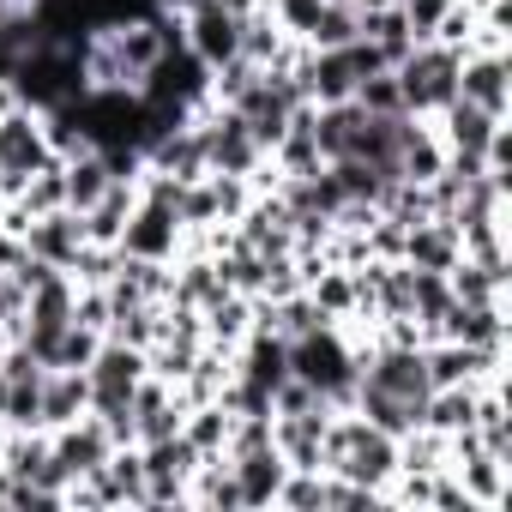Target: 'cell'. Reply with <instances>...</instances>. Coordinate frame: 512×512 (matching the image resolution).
<instances>
[{"label": "cell", "instance_id": "1", "mask_svg": "<svg viewBox=\"0 0 512 512\" xmlns=\"http://www.w3.org/2000/svg\"><path fill=\"white\" fill-rule=\"evenodd\" d=\"M290 374L308 380L332 410H350L362 362H356V350H350V338H344L338 326H314V332L290 338Z\"/></svg>", "mask_w": 512, "mask_h": 512}, {"label": "cell", "instance_id": "22", "mask_svg": "<svg viewBox=\"0 0 512 512\" xmlns=\"http://www.w3.org/2000/svg\"><path fill=\"white\" fill-rule=\"evenodd\" d=\"M19 109V91H13V79H0V121H7Z\"/></svg>", "mask_w": 512, "mask_h": 512}, {"label": "cell", "instance_id": "23", "mask_svg": "<svg viewBox=\"0 0 512 512\" xmlns=\"http://www.w3.org/2000/svg\"><path fill=\"white\" fill-rule=\"evenodd\" d=\"M13 338H19V332H13L7 320H0V356H7V344H13Z\"/></svg>", "mask_w": 512, "mask_h": 512}, {"label": "cell", "instance_id": "27", "mask_svg": "<svg viewBox=\"0 0 512 512\" xmlns=\"http://www.w3.org/2000/svg\"><path fill=\"white\" fill-rule=\"evenodd\" d=\"M19 7H31V0H19Z\"/></svg>", "mask_w": 512, "mask_h": 512}, {"label": "cell", "instance_id": "19", "mask_svg": "<svg viewBox=\"0 0 512 512\" xmlns=\"http://www.w3.org/2000/svg\"><path fill=\"white\" fill-rule=\"evenodd\" d=\"M320 7L326 0H272V19H278V31L284 37H296V43H308V31H314V19H320Z\"/></svg>", "mask_w": 512, "mask_h": 512}, {"label": "cell", "instance_id": "14", "mask_svg": "<svg viewBox=\"0 0 512 512\" xmlns=\"http://www.w3.org/2000/svg\"><path fill=\"white\" fill-rule=\"evenodd\" d=\"M308 296H314V308L338 326V320L356 314V272H350V266H320V272L308 278Z\"/></svg>", "mask_w": 512, "mask_h": 512}, {"label": "cell", "instance_id": "25", "mask_svg": "<svg viewBox=\"0 0 512 512\" xmlns=\"http://www.w3.org/2000/svg\"><path fill=\"white\" fill-rule=\"evenodd\" d=\"M0 410H7V374H0Z\"/></svg>", "mask_w": 512, "mask_h": 512}, {"label": "cell", "instance_id": "15", "mask_svg": "<svg viewBox=\"0 0 512 512\" xmlns=\"http://www.w3.org/2000/svg\"><path fill=\"white\" fill-rule=\"evenodd\" d=\"M229 404L223 398H211V404H193L187 416H181V440L199 452V458H211V452H223V440H229Z\"/></svg>", "mask_w": 512, "mask_h": 512}, {"label": "cell", "instance_id": "8", "mask_svg": "<svg viewBox=\"0 0 512 512\" xmlns=\"http://www.w3.org/2000/svg\"><path fill=\"white\" fill-rule=\"evenodd\" d=\"M464 260V241H458V223L452 217H422L404 229V266L416 272H452Z\"/></svg>", "mask_w": 512, "mask_h": 512}, {"label": "cell", "instance_id": "18", "mask_svg": "<svg viewBox=\"0 0 512 512\" xmlns=\"http://www.w3.org/2000/svg\"><path fill=\"white\" fill-rule=\"evenodd\" d=\"M362 115H404V91H398V73L392 67H380V73H368L362 85H356V97H350Z\"/></svg>", "mask_w": 512, "mask_h": 512}, {"label": "cell", "instance_id": "11", "mask_svg": "<svg viewBox=\"0 0 512 512\" xmlns=\"http://www.w3.org/2000/svg\"><path fill=\"white\" fill-rule=\"evenodd\" d=\"M91 410V380L85 368H49L43 374V428H67Z\"/></svg>", "mask_w": 512, "mask_h": 512}, {"label": "cell", "instance_id": "26", "mask_svg": "<svg viewBox=\"0 0 512 512\" xmlns=\"http://www.w3.org/2000/svg\"><path fill=\"white\" fill-rule=\"evenodd\" d=\"M7 434H13V428H7V422H0V452H7Z\"/></svg>", "mask_w": 512, "mask_h": 512}, {"label": "cell", "instance_id": "7", "mask_svg": "<svg viewBox=\"0 0 512 512\" xmlns=\"http://www.w3.org/2000/svg\"><path fill=\"white\" fill-rule=\"evenodd\" d=\"M181 398H175V386L169 380H157V374H145L139 380V392H133V446H151V440H169V434H181Z\"/></svg>", "mask_w": 512, "mask_h": 512}, {"label": "cell", "instance_id": "12", "mask_svg": "<svg viewBox=\"0 0 512 512\" xmlns=\"http://www.w3.org/2000/svg\"><path fill=\"white\" fill-rule=\"evenodd\" d=\"M199 320H205V344L235 356V344L253 332V296H241V290H223L211 308H199Z\"/></svg>", "mask_w": 512, "mask_h": 512}, {"label": "cell", "instance_id": "20", "mask_svg": "<svg viewBox=\"0 0 512 512\" xmlns=\"http://www.w3.org/2000/svg\"><path fill=\"white\" fill-rule=\"evenodd\" d=\"M97 344H103V332H85V326H67V332H61V344H55V356H49V368H91V356H97Z\"/></svg>", "mask_w": 512, "mask_h": 512}, {"label": "cell", "instance_id": "2", "mask_svg": "<svg viewBox=\"0 0 512 512\" xmlns=\"http://www.w3.org/2000/svg\"><path fill=\"white\" fill-rule=\"evenodd\" d=\"M458 61L452 49L440 43H416L392 73H398V91H404V115H440L452 97H458Z\"/></svg>", "mask_w": 512, "mask_h": 512}, {"label": "cell", "instance_id": "17", "mask_svg": "<svg viewBox=\"0 0 512 512\" xmlns=\"http://www.w3.org/2000/svg\"><path fill=\"white\" fill-rule=\"evenodd\" d=\"M326 494H332V470H290L284 488H278V506H290V512H326Z\"/></svg>", "mask_w": 512, "mask_h": 512}, {"label": "cell", "instance_id": "13", "mask_svg": "<svg viewBox=\"0 0 512 512\" xmlns=\"http://www.w3.org/2000/svg\"><path fill=\"white\" fill-rule=\"evenodd\" d=\"M61 181H67V211H91V205L103 199V187L115 181V169H109V157L91 145V151H79V157L61 163Z\"/></svg>", "mask_w": 512, "mask_h": 512}, {"label": "cell", "instance_id": "16", "mask_svg": "<svg viewBox=\"0 0 512 512\" xmlns=\"http://www.w3.org/2000/svg\"><path fill=\"white\" fill-rule=\"evenodd\" d=\"M356 37H362L356 7H350V0H326L320 19H314V31H308V49H344V43H356Z\"/></svg>", "mask_w": 512, "mask_h": 512}, {"label": "cell", "instance_id": "3", "mask_svg": "<svg viewBox=\"0 0 512 512\" xmlns=\"http://www.w3.org/2000/svg\"><path fill=\"white\" fill-rule=\"evenodd\" d=\"M115 247L127 253V260H157V266H175V260H181V217H175V205L139 199Z\"/></svg>", "mask_w": 512, "mask_h": 512}, {"label": "cell", "instance_id": "6", "mask_svg": "<svg viewBox=\"0 0 512 512\" xmlns=\"http://www.w3.org/2000/svg\"><path fill=\"white\" fill-rule=\"evenodd\" d=\"M79 247H85V223H79V211H49V217H31V229H25V253H37L43 266H55V272H73V260H79Z\"/></svg>", "mask_w": 512, "mask_h": 512}, {"label": "cell", "instance_id": "5", "mask_svg": "<svg viewBox=\"0 0 512 512\" xmlns=\"http://www.w3.org/2000/svg\"><path fill=\"white\" fill-rule=\"evenodd\" d=\"M458 97L506 121L512 115V55H464L458 61Z\"/></svg>", "mask_w": 512, "mask_h": 512}, {"label": "cell", "instance_id": "9", "mask_svg": "<svg viewBox=\"0 0 512 512\" xmlns=\"http://www.w3.org/2000/svg\"><path fill=\"white\" fill-rule=\"evenodd\" d=\"M229 470H235V488H241V506H247V512L278 506V488H284V476H290L278 440L260 446V452H247V458H229Z\"/></svg>", "mask_w": 512, "mask_h": 512}, {"label": "cell", "instance_id": "21", "mask_svg": "<svg viewBox=\"0 0 512 512\" xmlns=\"http://www.w3.org/2000/svg\"><path fill=\"white\" fill-rule=\"evenodd\" d=\"M398 7H404V19H410L416 43H428V37H434V25H440V13L452 7V0H398Z\"/></svg>", "mask_w": 512, "mask_h": 512}, {"label": "cell", "instance_id": "10", "mask_svg": "<svg viewBox=\"0 0 512 512\" xmlns=\"http://www.w3.org/2000/svg\"><path fill=\"white\" fill-rule=\"evenodd\" d=\"M434 127H440V139H446V151H464V157H482L488 151V139H494V127H500V115H488V109H476V103H464V97H452L440 115H434Z\"/></svg>", "mask_w": 512, "mask_h": 512}, {"label": "cell", "instance_id": "4", "mask_svg": "<svg viewBox=\"0 0 512 512\" xmlns=\"http://www.w3.org/2000/svg\"><path fill=\"white\" fill-rule=\"evenodd\" d=\"M181 49H187L205 73L223 67L229 55H241V13H229L223 0H205L199 13L181 19Z\"/></svg>", "mask_w": 512, "mask_h": 512}, {"label": "cell", "instance_id": "24", "mask_svg": "<svg viewBox=\"0 0 512 512\" xmlns=\"http://www.w3.org/2000/svg\"><path fill=\"white\" fill-rule=\"evenodd\" d=\"M7 13H19V0H0V19H7Z\"/></svg>", "mask_w": 512, "mask_h": 512}]
</instances>
